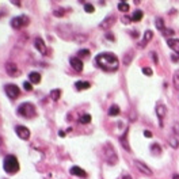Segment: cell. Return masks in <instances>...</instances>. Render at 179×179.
I'll return each mask as SVG.
<instances>
[{
  "instance_id": "cell-1",
  "label": "cell",
  "mask_w": 179,
  "mask_h": 179,
  "mask_svg": "<svg viewBox=\"0 0 179 179\" xmlns=\"http://www.w3.org/2000/svg\"><path fill=\"white\" fill-rule=\"evenodd\" d=\"M95 64H96L99 68H102L103 71H107V72H114V71H117L119 67L118 57H117L114 53H109V52L98 54L96 58H95Z\"/></svg>"
},
{
  "instance_id": "cell-2",
  "label": "cell",
  "mask_w": 179,
  "mask_h": 179,
  "mask_svg": "<svg viewBox=\"0 0 179 179\" xmlns=\"http://www.w3.org/2000/svg\"><path fill=\"white\" fill-rule=\"evenodd\" d=\"M3 167H4V171L8 172V174H15V172L19 171V162L18 159L15 158L14 155H8L6 156L3 162Z\"/></svg>"
},
{
  "instance_id": "cell-3",
  "label": "cell",
  "mask_w": 179,
  "mask_h": 179,
  "mask_svg": "<svg viewBox=\"0 0 179 179\" xmlns=\"http://www.w3.org/2000/svg\"><path fill=\"white\" fill-rule=\"evenodd\" d=\"M18 114L22 117H25V118H33V117H35V106L33 105V103H22L19 107H18Z\"/></svg>"
},
{
  "instance_id": "cell-4",
  "label": "cell",
  "mask_w": 179,
  "mask_h": 179,
  "mask_svg": "<svg viewBox=\"0 0 179 179\" xmlns=\"http://www.w3.org/2000/svg\"><path fill=\"white\" fill-rule=\"evenodd\" d=\"M105 158H106V160H107L109 164H116V163L118 162V158H117V153H116V151H114L113 145L106 144V147H105Z\"/></svg>"
},
{
  "instance_id": "cell-5",
  "label": "cell",
  "mask_w": 179,
  "mask_h": 179,
  "mask_svg": "<svg viewBox=\"0 0 179 179\" xmlns=\"http://www.w3.org/2000/svg\"><path fill=\"white\" fill-rule=\"evenodd\" d=\"M29 22H30L29 16H26V15H19V16H15L14 19L11 21V26L14 29H21V27L27 26Z\"/></svg>"
},
{
  "instance_id": "cell-6",
  "label": "cell",
  "mask_w": 179,
  "mask_h": 179,
  "mask_svg": "<svg viewBox=\"0 0 179 179\" xmlns=\"http://www.w3.org/2000/svg\"><path fill=\"white\" fill-rule=\"evenodd\" d=\"M4 90H6L7 96L11 99H16L19 96V94H21V90H19V87L16 84H7Z\"/></svg>"
},
{
  "instance_id": "cell-7",
  "label": "cell",
  "mask_w": 179,
  "mask_h": 179,
  "mask_svg": "<svg viewBox=\"0 0 179 179\" xmlns=\"http://www.w3.org/2000/svg\"><path fill=\"white\" fill-rule=\"evenodd\" d=\"M15 132H16L18 137L22 138V140H29L30 138V130H29V128L19 125V126L15 128Z\"/></svg>"
},
{
  "instance_id": "cell-8",
  "label": "cell",
  "mask_w": 179,
  "mask_h": 179,
  "mask_svg": "<svg viewBox=\"0 0 179 179\" xmlns=\"http://www.w3.org/2000/svg\"><path fill=\"white\" fill-rule=\"evenodd\" d=\"M134 165L137 167V170L140 172H143V174H145V175L151 176L152 175V170L148 167L147 164H144V163H141L140 160H134Z\"/></svg>"
},
{
  "instance_id": "cell-9",
  "label": "cell",
  "mask_w": 179,
  "mask_h": 179,
  "mask_svg": "<svg viewBox=\"0 0 179 179\" xmlns=\"http://www.w3.org/2000/svg\"><path fill=\"white\" fill-rule=\"evenodd\" d=\"M69 63H71V67L73 68L76 72H81L83 71V61L79 57H72L69 60Z\"/></svg>"
},
{
  "instance_id": "cell-10",
  "label": "cell",
  "mask_w": 179,
  "mask_h": 179,
  "mask_svg": "<svg viewBox=\"0 0 179 179\" xmlns=\"http://www.w3.org/2000/svg\"><path fill=\"white\" fill-rule=\"evenodd\" d=\"M156 114H158V118H159V122H160V126H163V118L165 116V106L159 103L156 106Z\"/></svg>"
},
{
  "instance_id": "cell-11",
  "label": "cell",
  "mask_w": 179,
  "mask_h": 179,
  "mask_svg": "<svg viewBox=\"0 0 179 179\" xmlns=\"http://www.w3.org/2000/svg\"><path fill=\"white\" fill-rule=\"evenodd\" d=\"M6 71H7V73L10 75V76H18L19 75V69H18V67L15 65L14 63H8L7 65H6Z\"/></svg>"
},
{
  "instance_id": "cell-12",
  "label": "cell",
  "mask_w": 179,
  "mask_h": 179,
  "mask_svg": "<svg viewBox=\"0 0 179 179\" xmlns=\"http://www.w3.org/2000/svg\"><path fill=\"white\" fill-rule=\"evenodd\" d=\"M69 172L72 174V175L80 176V178H86V176H87V172H86L83 168H80V167H77V165H73V167L69 170Z\"/></svg>"
},
{
  "instance_id": "cell-13",
  "label": "cell",
  "mask_w": 179,
  "mask_h": 179,
  "mask_svg": "<svg viewBox=\"0 0 179 179\" xmlns=\"http://www.w3.org/2000/svg\"><path fill=\"white\" fill-rule=\"evenodd\" d=\"M34 46L37 48V50H38L39 53H42V54H45V53H46V45H45V42H44L42 38H35Z\"/></svg>"
},
{
  "instance_id": "cell-14",
  "label": "cell",
  "mask_w": 179,
  "mask_h": 179,
  "mask_svg": "<svg viewBox=\"0 0 179 179\" xmlns=\"http://www.w3.org/2000/svg\"><path fill=\"white\" fill-rule=\"evenodd\" d=\"M128 134H129V130H125L123 132V134L121 136V138H119V141H121V145H122L125 149H126L128 152H130V145H129V141H128Z\"/></svg>"
},
{
  "instance_id": "cell-15",
  "label": "cell",
  "mask_w": 179,
  "mask_h": 179,
  "mask_svg": "<svg viewBox=\"0 0 179 179\" xmlns=\"http://www.w3.org/2000/svg\"><path fill=\"white\" fill-rule=\"evenodd\" d=\"M114 21H116V16H114V15H110V16L106 18L105 21H103L99 26H101V29H105V30H107V29H109L110 26H113Z\"/></svg>"
},
{
  "instance_id": "cell-16",
  "label": "cell",
  "mask_w": 179,
  "mask_h": 179,
  "mask_svg": "<svg viewBox=\"0 0 179 179\" xmlns=\"http://www.w3.org/2000/svg\"><path fill=\"white\" fill-rule=\"evenodd\" d=\"M153 38V33L151 31V30H147V31L144 33V37H143V41H141L140 46L143 48V46H147V44L151 41V39Z\"/></svg>"
},
{
  "instance_id": "cell-17",
  "label": "cell",
  "mask_w": 179,
  "mask_h": 179,
  "mask_svg": "<svg viewBox=\"0 0 179 179\" xmlns=\"http://www.w3.org/2000/svg\"><path fill=\"white\" fill-rule=\"evenodd\" d=\"M167 44H168V46L171 48L174 52H178L179 53V39L176 38H168L167 39Z\"/></svg>"
},
{
  "instance_id": "cell-18",
  "label": "cell",
  "mask_w": 179,
  "mask_h": 179,
  "mask_svg": "<svg viewBox=\"0 0 179 179\" xmlns=\"http://www.w3.org/2000/svg\"><path fill=\"white\" fill-rule=\"evenodd\" d=\"M29 80H30V83H33V84H38L39 81H41V75H39L38 72H30V73H29Z\"/></svg>"
},
{
  "instance_id": "cell-19",
  "label": "cell",
  "mask_w": 179,
  "mask_h": 179,
  "mask_svg": "<svg viewBox=\"0 0 179 179\" xmlns=\"http://www.w3.org/2000/svg\"><path fill=\"white\" fill-rule=\"evenodd\" d=\"M75 87H76V90H79V91H81V90H88V88H90V83H88V81H76V83H75Z\"/></svg>"
},
{
  "instance_id": "cell-20",
  "label": "cell",
  "mask_w": 179,
  "mask_h": 179,
  "mask_svg": "<svg viewBox=\"0 0 179 179\" xmlns=\"http://www.w3.org/2000/svg\"><path fill=\"white\" fill-rule=\"evenodd\" d=\"M118 114H119V107L117 105H113L109 109V116L116 117V116H118Z\"/></svg>"
},
{
  "instance_id": "cell-21",
  "label": "cell",
  "mask_w": 179,
  "mask_h": 179,
  "mask_svg": "<svg viewBox=\"0 0 179 179\" xmlns=\"http://www.w3.org/2000/svg\"><path fill=\"white\" fill-rule=\"evenodd\" d=\"M143 11H140V10H137V11H134L133 12V16H132V21L133 22H138V21H141V18H143Z\"/></svg>"
},
{
  "instance_id": "cell-22",
  "label": "cell",
  "mask_w": 179,
  "mask_h": 179,
  "mask_svg": "<svg viewBox=\"0 0 179 179\" xmlns=\"http://www.w3.org/2000/svg\"><path fill=\"white\" fill-rule=\"evenodd\" d=\"M172 81H174V87H175V90H179V69L174 72Z\"/></svg>"
},
{
  "instance_id": "cell-23",
  "label": "cell",
  "mask_w": 179,
  "mask_h": 179,
  "mask_svg": "<svg viewBox=\"0 0 179 179\" xmlns=\"http://www.w3.org/2000/svg\"><path fill=\"white\" fill-rule=\"evenodd\" d=\"M60 96H61V90H53V91L50 92V98H52L53 101H58Z\"/></svg>"
},
{
  "instance_id": "cell-24",
  "label": "cell",
  "mask_w": 179,
  "mask_h": 179,
  "mask_svg": "<svg viewBox=\"0 0 179 179\" xmlns=\"http://www.w3.org/2000/svg\"><path fill=\"white\" fill-rule=\"evenodd\" d=\"M79 122L80 123H90L91 122V116H90V114H83V116L79 118Z\"/></svg>"
},
{
  "instance_id": "cell-25",
  "label": "cell",
  "mask_w": 179,
  "mask_h": 179,
  "mask_svg": "<svg viewBox=\"0 0 179 179\" xmlns=\"http://www.w3.org/2000/svg\"><path fill=\"white\" fill-rule=\"evenodd\" d=\"M132 58H133V52H128L126 54H125V57H123V64H125V65H129Z\"/></svg>"
},
{
  "instance_id": "cell-26",
  "label": "cell",
  "mask_w": 179,
  "mask_h": 179,
  "mask_svg": "<svg viewBox=\"0 0 179 179\" xmlns=\"http://www.w3.org/2000/svg\"><path fill=\"white\" fill-rule=\"evenodd\" d=\"M155 25L159 30H164V21H163V18H156V21H155Z\"/></svg>"
},
{
  "instance_id": "cell-27",
  "label": "cell",
  "mask_w": 179,
  "mask_h": 179,
  "mask_svg": "<svg viewBox=\"0 0 179 179\" xmlns=\"http://www.w3.org/2000/svg\"><path fill=\"white\" fill-rule=\"evenodd\" d=\"M168 143H170V145H171L174 149H176V148L179 147V141H178V138H176V137H170Z\"/></svg>"
},
{
  "instance_id": "cell-28",
  "label": "cell",
  "mask_w": 179,
  "mask_h": 179,
  "mask_svg": "<svg viewBox=\"0 0 179 179\" xmlns=\"http://www.w3.org/2000/svg\"><path fill=\"white\" fill-rule=\"evenodd\" d=\"M118 10L122 11V12H128V11H129V4L121 1V3H118Z\"/></svg>"
},
{
  "instance_id": "cell-29",
  "label": "cell",
  "mask_w": 179,
  "mask_h": 179,
  "mask_svg": "<svg viewBox=\"0 0 179 179\" xmlns=\"http://www.w3.org/2000/svg\"><path fill=\"white\" fill-rule=\"evenodd\" d=\"M151 151L153 152V153H156V155H160V152H162V148L159 147V144H152L151 145Z\"/></svg>"
},
{
  "instance_id": "cell-30",
  "label": "cell",
  "mask_w": 179,
  "mask_h": 179,
  "mask_svg": "<svg viewBox=\"0 0 179 179\" xmlns=\"http://www.w3.org/2000/svg\"><path fill=\"white\" fill-rule=\"evenodd\" d=\"M88 54H90V50L88 49H81L77 52V57L80 58V57H88Z\"/></svg>"
},
{
  "instance_id": "cell-31",
  "label": "cell",
  "mask_w": 179,
  "mask_h": 179,
  "mask_svg": "<svg viewBox=\"0 0 179 179\" xmlns=\"http://www.w3.org/2000/svg\"><path fill=\"white\" fill-rule=\"evenodd\" d=\"M84 10H86V12H88V14H92V12L95 11V8H94L92 4L87 3V4H84Z\"/></svg>"
},
{
  "instance_id": "cell-32",
  "label": "cell",
  "mask_w": 179,
  "mask_h": 179,
  "mask_svg": "<svg viewBox=\"0 0 179 179\" xmlns=\"http://www.w3.org/2000/svg\"><path fill=\"white\" fill-rule=\"evenodd\" d=\"M53 14H54V16H64V15H65V11H64L63 8H58V10L53 11Z\"/></svg>"
},
{
  "instance_id": "cell-33",
  "label": "cell",
  "mask_w": 179,
  "mask_h": 179,
  "mask_svg": "<svg viewBox=\"0 0 179 179\" xmlns=\"http://www.w3.org/2000/svg\"><path fill=\"white\" fill-rule=\"evenodd\" d=\"M163 34H164V37H171V35H174V30L165 29V30H163Z\"/></svg>"
},
{
  "instance_id": "cell-34",
  "label": "cell",
  "mask_w": 179,
  "mask_h": 179,
  "mask_svg": "<svg viewBox=\"0 0 179 179\" xmlns=\"http://www.w3.org/2000/svg\"><path fill=\"white\" fill-rule=\"evenodd\" d=\"M23 87H25L26 91H31L33 90V84L30 81H25V83H23Z\"/></svg>"
},
{
  "instance_id": "cell-35",
  "label": "cell",
  "mask_w": 179,
  "mask_h": 179,
  "mask_svg": "<svg viewBox=\"0 0 179 179\" xmlns=\"http://www.w3.org/2000/svg\"><path fill=\"white\" fill-rule=\"evenodd\" d=\"M172 130H174V133L176 136H179V122H175L174 123V126H172Z\"/></svg>"
},
{
  "instance_id": "cell-36",
  "label": "cell",
  "mask_w": 179,
  "mask_h": 179,
  "mask_svg": "<svg viewBox=\"0 0 179 179\" xmlns=\"http://www.w3.org/2000/svg\"><path fill=\"white\" fill-rule=\"evenodd\" d=\"M143 73L147 76H152V69L151 68H143Z\"/></svg>"
},
{
  "instance_id": "cell-37",
  "label": "cell",
  "mask_w": 179,
  "mask_h": 179,
  "mask_svg": "<svg viewBox=\"0 0 179 179\" xmlns=\"http://www.w3.org/2000/svg\"><path fill=\"white\" fill-rule=\"evenodd\" d=\"M75 39H76V41H86V39H87V37H86V35H75Z\"/></svg>"
},
{
  "instance_id": "cell-38",
  "label": "cell",
  "mask_w": 179,
  "mask_h": 179,
  "mask_svg": "<svg viewBox=\"0 0 179 179\" xmlns=\"http://www.w3.org/2000/svg\"><path fill=\"white\" fill-rule=\"evenodd\" d=\"M106 38H107V39H111V41H114V35L110 34V33H106Z\"/></svg>"
},
{
  "instance_id": "cell-39",
  "label": "cell",
  "mask_w": 179,
  "mask_h": 179,
  "mask_svg": "<svg viewBox=\"0 0 179 179\" xmlns=\"http://www.w3.org/2000/svg\"><path fill=\"white\" fill-rule=\"evenodd\" d=\"M144 136L149 138V137H152V133H151V132H149V130H144Z\"/></svg>"
},
{
  "instance_id": "cell-40",
  "label": "cell",
  "mask_w": 179,
  "mask_h": 179,
  "mask_svg": "<svg viewBox=\"0 0 179 179\" xmlns=\"http://www.w3.org/2000/svg\"><path fill=\"white\" fill-rule=\"evenodd\" d=\"M152 58H153L155 63H158V54L156 53H152Z\"/></svg>"
},
{
  "instance_id": "cell-41",
  "label": "cell",
  "mask_w": 179,
  "mask_h": 179,
  "mask_svg": "<svg viewBox=\"0 0 179 179\" xmlns=\"http://www.w3.org/2000/svg\"><path fill=\"white\" fill-rule=\"evenodd\" d=\"M171 60H172V61H178L179 57H178V56H175V54H172V56H171Z\"/></svg>"
},
{
  "instance_id": "cell-42",
  "label": "cell",
  "mask_w": 179,
  "mask_h": 179,
  "mask_svg": "<svg viewBox=\"0 0 179 179\" xmlns=\"http://www.w3.org/2000/svg\"><path fill=\"white\" fill-rule=\"evenodd\" d=\"M132 35H133L134 38H137V37H138V33H137V31H132Z\"/></svg>"
},
{
  "instance_id": "cell-43",
  "label": "cell",
  "mask_w": 179,
  "mask_h": 179,
  "mask_svg": "<svg viewBox=\"0 0 179 179\" xmlns=\"http://www.w3.org/2000/svg\"><path fill=\"white\" fill-rule=\"evenodd\" d=\"M58 136H60V137H64V136H65V132H63V130H61V132L58 133Z\"/></svg>"
},
{
  "instance_id": "cell-44",
  "label": "cell",
  "mask_w": 179,
  "mask_h": 179,
  "mask_svg": "<svg viewBox=\"0 0 179 179\" xmlns=\"http://www.w3.org/2000/svg\"><path fill=\"white\" fill-rule=\"evenodd\" d=\"M123 179H132V178H130L129 175H125V176H123Z\"/></svg>"
},
{
  "instance_id": "cell-45",
  "label": "cell",
  "mask_w": 179,
  "mask_h": 179,
  "mask_svg": "<svg viewBox=\"0 0 179 179\" xmlns=\"http://www.w3.org/2000/svg\"><path fill=\"white\" fill-rule=\"evenodd\" d=\"M172 179H179V175H174V176H172Z\"/></svg>"
}]
</instances>
